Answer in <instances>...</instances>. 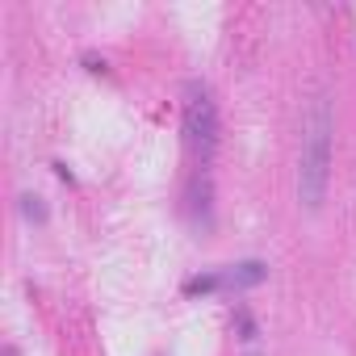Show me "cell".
Masks as SVG:
<instances>
[{
    "instance_id": "1",
    "label": "cell",
    "mask_w": 356,
    "mask_h": 356,
    "mask_svg": "<svg viewBox=\"0 0 356 356\" xmlns=\"http://www.w3.org/2000/svg\"><path fill=\"white\" fill-rule=\"evenodd\" d=\"M331 134H335V118L331 105L318 97L306 109L302 122V159H298V197L306 210H318L327 197V181H331Z\"/></svg>"
},
{
    "instance_id": "2",
    "label": "cell",
    "mask_w": 356,
    "mask_h": 356,
    "mask_svg": "<svg viewBox=\"0 0 356 356\" xmlns=\"http://www.w3.org/2000/svg\"><path fill=\"white\" fill-rule=\"evenodd\" d=\"M214 147H218V109L210 101L206 88H189V101H185V151L197 168H206L214 159Z\"/></svg>"
},
{
    "instance_id": "3",
    "label": "cell",
    "mask_w": 356,
    "mask_h": 356,
    "mask_svg": "<svg viewBox=\"0 0 356 356\" xmlns=\"http://www.w3.org/2000/svg\"><path fill=\"white\" fill-rule=\"evenodd\" d=\"M264 264L260 260H248V264H231L222 273H210V277H193L189 281V293H214V289H252L264 281Z\"/></svg>"
},
{
    "instance_id": "4",
    "label": "cell",
    "mask_w": 356,
    "mask_h": 356,
    "mask_svg": "<svg viewBox=\"0 0 356 356\" xmlns=\"http://www.w3.org/2000/svg\"><path fill=\"white\" fill-rule=\"evenodd\" d=\"M26 214L30 218H42V206H34V197H26Z\"/></svg>"
},
{
    "instance_id": "5",
    "label": "cell",
    "mask_w": 356,
    "mask_h": 356,
    "mask_svg": "<svg viewBox=\"0 0 356 356\" xmlns=\"http://www.w3.org/2000/svg\"><path fill=\"white\" fill-rule=\"evenodd\" d=\"M248 356H260V352H248Z\"/></svg>"
}]
</instances>
